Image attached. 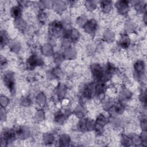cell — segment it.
I'll return each instance as SVG.
<instances>
[{"instance_id":"8fae6325","label":"cell","mask_w":147,"mask_h":147,"mask_svg":"<svg viewBox=\"0 0 147 147\" xmlns=\"http://www.w3.org/2000/svg\"><path fill=\"white\" fill-rule=\"evenodd\" d=\"M95 94V84L90 83L84 86L83 90V96L87 99L91 98Z\"/></svg>"},{"instance_id":"e0dca14e","label":"cell","mask_w":147,"mask_h":147,"mask_svg":"<svg viewBox=\"0 0 147 147\" xmlns=\"http://www.w3.org/2000/svg\"><path fill=\"white\" fill-rule=\"evenodd\" d=\"M100 5L104 13H109L113 7V3L110 1H102L100 2Z\"/></svg>"},{"instance_id":"ee69618b","label":"cell","mask_w":147,"mask_h":147,"mask_svg":"<svg viewBox=\"0 0 147 147\" xmlns=\"http://www.w3.org/2000/svg\"><path fill=\"white\" fill-rule=\"evenodd\" d=\"M143 21L144 22V23L146 24V13H144V16H143Z\"/></svg>"},{"instance_id":"7a4b0ae2","label":"cell","mask_w":147,"mask_h":147,"mask_svg":"<svg viewBox=\"0 0 147 147\" xmlns=\"http://www.w3.org/2000/svg\"><path fill=\"white\" fill-rule=\"evenodd\" d=\"M16 134L14 130L6 129H4L1 135V146H6L7 143L11 142L16 138Z\"/></svg>"},{"instance_id":"74e56055","label":"cell","mask_w":147,"mask_h":147,"mask_svg":"<svg viewBox=\"0 0 147 147\" xmlns=\"http://www.w3.org/2000/svg\"><path fill=\"white\" fill-rule=\"evenodd\" d=\"M47 18V14L45 12H44L43 10H41L39 11L38 14V19L41 22H44L45 21Z\"/></svg>"},{"instance_id":"7402d4cb","label":"cell","mask_w":147,"mask_h":147,"mask_svg":"<svg viewBox=\"0 0 147 147\" xmlns=\"http://www.w3.org/2000/svg\"><path fill=\"white\" fill-rule=\"evenodd\" d=\"M41 51L43 55L46 56H49L53 55V49L50 44H45L41 48Z\"/></svg>"},{"instance_id":"ba28073f","label":"cell","mask_w":147,"mask_h":147,"mask_svg":"<svg viewBox=\"0 0 147 147\" xmlns=\"http://www.w3.org/2000/svg\"><path fill=\"white\" fill-rule=\"evenodd\" d=\"M117 12L125 16L127 14L129 10V2L127 1H118L115 3Z\"/></svg>"},{"instance_id":"b9f144b4","label":"cell","mask_w":147,"mask_h":147,"mask_svg":"<svg viewBox=\"0 0 147 147\" xmlns=\"http://www.w3.org/2000/svg\"><path fill=\"white\" fill-rule=\"evenodd\" d=\"M6 118V111L5 107H1V121H5Z\"/></svg>"},{"instance_id":"f35d334b","label":"cell","mask_w":147,"mask_h":147,"mask_svg":"<svg viewBox=\"0 0 147 147\" xmlns=\"http://www.w3.org/2000/svg\"><path fill=\"white\" fill-rule=\"evenodd\" d=\"M9 103V98L3 95H1V106L3 107H6Z\"/></svg>"},{"instance_id":"7bdbcfd3","label":"cell","mask_w":147,"mask_h":147,"mask_svg":"<svg viewBox=\"0 0 147 147\" xmlns=\"http://www.w3.org/2000/svg\"><path fill=\"white\" fill-rule=\"evenodd\" d=\"M141 127L144 131H146V118H142L141 122Z\"/></svg>"},{"instance_id":"60d3db41","label":"cell","mask_w":147,"mask_h":147,"mask_svg":"<svg viewBox=\"0 0 147 147\" xmlns=\"http://www.w3.org/2000/svg\"><path fill=\"white\" fill-rule=\"evenodd\" d=\"M139 99L140 100V101L144 103V104H146V92L145 90H142V91L141 92V93L140 95V97Z\"/></svg>"},{"instance_id":"e575fe53","label":"cell","mask_w":147,"mask_h":147,"mask_svg":"<svg viewBox=\"0 0 147 147\" xmlns=\"http://www.w3.org/2000/svg\"><path fill=\"white\" fill-rule=\"evenodd\" d=\"M121 142L124 146H130L131 145V140L128 136L126 135H122L121 137Z\"/></svg>"},{"instance_id":"ac0fdd59","label":"cell","mask_w":147,"mask_h":147,"mask_svg":"<svg viewBox=\"0 0 147 147\" xmlns=\"http://www.w3.org/2000/svg\"><path fill=\"white\" fill-rule=\"evenodd\" d=\"M63 56L64 59H65L68 60H73L76 56V50L72 48L69 47L65 49L63 53Z\"/></svg>"},{"instance_id":"cb8c5ba5","label":"cell","mask_w":147,"mask_h":147,"mask_svg":"<svg viewBox=\"0 0 147 147\" xmlns=\"http://www.w3.org/2000/svg\"><path fill=\"white\" fill-rule=\"evenodd\" d=\"M134 9L138 12L141 13H146V4L143 1H136L134 3Z\"/></svg>"},{"instance_id":"ab89813d","label":"cell","mask_w":147,"mask_h":147,"mask_svg":"<svg viewBox=\"0 0 147 147\" xmlns=\"http://www.w3.org/2000/svg\"><path fill=\"white\" fill-rule=\"evenodd\" d=\"M52 74L54 77L60 78L62 75V71L60 68L56 67L53 68V69L52 71Z\"/></svg>"},{"instance_id":"4316f807","label":"cell","mask_w":147,"mask_h":147,"mask_svg":"<svg viewBox=\"0 0 147 147\" xmlns=\"http://www.w3.org/2000/svg\"><path fill=\"white\" fill-rule=\"evenodd\" d=\"M9 42L8 35L5 30H2L1 32V47L2 48Z\"/></svg>"},{"instance_id":"83f0119b","label":"cell","mask_w":147,"mask_h":147,"mask_svg":"<svg viewBox=\"0 0 147 147\" xmlns=\"http://www.w3.org/2000/svg\"><path fill=\"white\" fill-rule=\"evenodd\" d=\"M59 144L62 146H66L70 142V137L67 134H61L59 137Z\"/></svg>"},{"instance_id":"4dcf8cb0","label":"cell","mask_w":147,"mask_h":147,"mask_svg":"<svg viewBox=\"0 0 147 147\" xmlns=\"http://www.w3.org/2000/svg\"><path fill=\"white\" fill-rule=\"evenodd\" d=\"M85 6L86 9L90 11L95 10L97 7L95 1H87L85 2Z\"/></svg>"},{"instance_id":"277c9868","label":"cell","mask_w":147,"mask_h":147,"mask_svg":"<svg viewBox=\"0 0 147 147\" xmlns=\"http://www.w3.org/2000/svg\"><path fill=\"white\" fill-rule=\"evenodd\" d=\"M90 69L92 76L95 80H96L98 82L102 81L104 70L102 67L99 64L95 63L92 64L91 65Z\"/></svg>"},{"instance_id":"9a60e30c","label":"cell","mask_w":147,"mask_h":147,"mask_svg":"<svg viewBox=\"0 0 147 147\" xmlns=\"http://www.w3.org/2000/svg\"><path fill=\"white\" fill-rule=\"evenodd\" d=\"M131 42V40L130 37L127 34H123L121 36L118 44L122 48L126 49L127 48Z\"/></svg>"},{"instance_id":"8d00e7d4","label":"cell","mask_w":147,"mask_h":147,"mask_svg":"<svg viewBox=\"0 0 147 147\" xmlns=\"http://www.w3.org/2000/svg\"><path fill=\"white\" fill-rule=\"evenodd\" d=\"M88 20H87V18L86 16H81L80 17H79L78 18H77V20H76V22L77 24L81 26H83L84 25V24L86 23V22Z\"/></svg>"},{"instance_id":"d6986e66","label":"cell","mask_w":147,"mask_h":147,"mask_svg":"<svg viewBox=\"0 0 147 147\" xmlns=\"http://www.w3.org/2000/svg\"><path fill=\"white\" fill-rule=\"evenodd\" d=\"M68 114V112L66 111L65 113H63L61 111H59L57 112L56 113V114H55V117H54V119L55 121L60 124H63L65 120L66 119V115Z\"/></svg>"},{"instance_id":"f546056e","label":"cell","mask_w":147,"mask_h":147,"mask_svg":"<svg viewBox=\"0 0 147 147\" xmlns=\"http://www.w3.org/2000/svg\"><path fill=\"white\" fill-rule=\"evenodd\" d=\"M103 38L105 41L107 42H112L115 38V34L114 32L110 30H107L106 32H105Z\"/></svg>"},{"instance_id":"6da1fadb","label":"cell","mask_w":147,"mask_h":147,"mask_svg":"<svg viewBox=\"0 0 147 147\" xmlns=\"http://www.w3.org/2000/svg\"><path fill=\"white\" fill-rule=\"evenodd\" d=\"M3 80L5 86L10 90V92H14L15 91L14 74L10 71H6L3 75Z\"/></svg>"},{"instance_id":"7c38bea8","label":"cell","mask_w":147,"mask_h":147,"mask_svg":"<svg viewBox=\"0 0 147 147\" xmlns=\"http://www.w3.org/2000/svg\"><path fill=\"white\" fill-rule=\"evenodd\" d=\"M98 27L97 22L94 20L91 19L86 22V23L83 26L84 31L88 34H93L96 30Z\"/></svg>"},{"instance_id":"603a6c76","label":"cell","mask_w":147,"mask_h":147,"mask_svg":"<svg viewBox=\"0 0 147 147\" xmlns=\"http://www.w3.org/2000/svg\"><path fill=\"white\" fill-rule=\"evenodd\" d=\"M56 91L57 96L60 99L63 98L65 96V94L67 92V87L64 84H59L57 87Z\"/></svg>"},{"instance_id":"2e32d148","label":"cell","mask_w":147,"mask_h":147,"mask_svg":"<svg viewBox=\"0 0 147 147\" xmlns=\"http://www.w3.org/2000/svg\"><path fill=\"white\" fill-rule=\"evenodd\" d=\"M10 15L14 20L21 18L22 15L21 6L17 5L12 7L10 10Z\"/></svg>"},{"instance_id":"d6a6232c","label":"cell","mask_w":147,"mask_h":147,"mask_svg":"<svg viewBox=\"0 0 147 147\" xmlns=\"http://www.w3.org/2000/svg\"><path fill=\"white\" fill-rule=\"evenodd\" d=\"M45 118V114L44 112L42 111V110H38L36 114H35V119L37 121L40 122L44 119Z\"/></svg>"},{"instance_id":"484cf974","label":"cell","mask_w":147,"mask_h":147,"mask_svg":"<svg viewBox=\"0 0 147 147\" xmlns=\"http://www.w3.org/2000/svg\"><path fill=\"white\" fill-rule=\"evenodd\" d=\"M9 48L11 51L14 53H17L21 49V44L18 41H13L10 43Z\"/></svg>"},{"instance_id":"f1b7e54d","label":"cell","mask_w":147,"mask_h":147,"mask_svg":"<svg viewBox=\"0 0 147 147\" xmlns=\"http://www.w3.org/2000/svg\"><path fill=\"white\" fill-rule=\"evenodd\" d=\"M74 114L79 118H82L85 115V109L82 105L77 106L74 110Z\"/></svg>"},{"instance_id":"5b68a950","label":"cell","mask_w":147,"mask_h":147,"mask_svg":"<svg viewBox=\"0 0 147 147\" xmlns=\"http://www.w3.org/2000/svg\"><path fill=\"white\" fill-rule=\"evenodd\" d=\"M63 24L59 21H54L49 24V33L53 37H57L63 32Z\"/></svg>"},{"instance_id":"d4e9b609","label":"cell","mask_w":147,"mask_h":147,"mask_svg":"<svg viewBox=\"0 0 147 147\" xmlns=\"http://www.w3.org/2000/svg\"><path fill=\"white\" fill-rule=\"evenodd\" d=\"M36 103L37 104L41 107L44 106L45 103H46V100H47V98L45 95V94L42 92H40V93H38L37 96H36Z\"/></svg>"},{"instance_id":"9c48e42d","label":"cell","mask_w":147,"mask_h":147,"mask_svg":"<svg viewBox=\"0 0 147 147\" xmlns=\"http://www.w3.org/2000/svg\"><path fill=\"white\" fill-rule=\"evenodd\" d=\"M125 110V106L123 103L118 102L113 103L112 106L109 109V111L110 114L113 117H115L120 114H121Z\"/></svg>"},{"instance_id":"8992f818","label":"cell","mask_w":147,"mask_h":147,"mask_svg":"<svg viewBox=\"0 0 147 147\" xmlns=\"http://www.w3.org/2000/svg\"><path fill=\"white\" fill-rule=\"evenodd\" d=\"M134 77L137 80L141 79L145 73V65L143 60H137L134 64Z\"/></svg>"},{"instance_id":"52a82bcc","label":"cell","mask_w":147,"mask_h":147,"mask_svg":"<svg viewBox=\"0 0 147 147\" xmlns=\"http://www.w3.org/2000/svg\"><path fill=\"white\" fill-rule=\"evenodd\" d=\"M64 38L68 40L71 42H75L79 40L80 34L79 31L75 29L72 28L63 32Z\"/></svg>"},{"instance_id":"44dd1931","label":"cell","mask_w":147,"mask_h":147,"mask_svg":"<svg viewBox=\"0 0 147 147\" xmlns=\"http://www.w3.org/2000/svg\"><path fill=\"white\" fill-rule=\"evenodd\" d=\"M14 24L16 27L20 31L24 32L26 29V22L21 17L14 20Z\"/></svg>"},{"instance_id":"ffe728a7","label":"cell","mask_w":147,"mask_h":147,"mask_svg":"<svg viewBox=\"0 0 147 147\" xmlns=\"http://www.w3.org/2000/svg\"><path fill=\"white\" fill-rule=\"evenodd\" d=\"M131 92L127 89L122 90L119 95V99L121 100L120 102L123 103V102H127L131 97Z\"/></svg>"},{"instance_id":"d590c367","label":"cell","mask_w":147,"mask_h":147,"mask_svg":"<svg viewBox=\"0 0 147 147\" xmlns=\"http://www.w3.org/2000/svg\"><path fill=\"white\" fill-rule=\"evenodd\" d=\"M32 103V100L29 96L23 97L21 100V104L22 106H29Z\"/></svg>"},{"instance_id":"5bb4252c","label":"cell","mask_w":147,"mask_h":147,"mask_svg":"<svg viewBox=\"0 0 147 147\" xmlns=\"http://www.w3.org/2000/svg\"><path fill=\"white\" fill-rule=\"evenodd\" d=\"M52 6L53 9L59 13L63 12L67 7V4L65 2L62 1H53Z\"/></svg>"},{"instance_id":"1f68e13d","label":"cell","mask_w":147,"mask_h":147,"mask_svg":"<svg viewBox=\"0 0 147 147\" xmlns=\"http://www.w3.org/2000/svg\"><path fill=\"white\" fill-rule=\"evenodd\" d=\"M54 136L52 134L49 133H45L43 136V140L44 141L46 144H50L52 143L54 141Z\"/></svg>"},{"instance_id":"836d02e7","label":"cell","mask_w":147,"mask_h":147,"mask_svg":"<svg viewBox=\"0 0 147 147\" xmlns=\"http://www.w3.org/2000/svg\"><path fill=\"white\" fill-rule=\"evenodd\" d=\"M53 59L55 63L60 64L64 60V57L63 54H61L60 53H56L53 54Z\"/></svg>"},{"instance_id":"4fadbf2b","label":"cell","mask_w":147,"mask_h":147,"mask_svg":"<svg viewBox=\"0 0 147 147\" xmlns=\"http://www.w3.org/2000/svg\"><path fill=\"white\" fill-rule=\"evenodd\" d=\"M14 130L16 136L22 139L28 138L30 134V131L29 129L25 126H18Z\"/></svg>"},{"instance_id":"30bf717a","label":"cell","mask_w":147,"mask_h":147,"mask_svg":"<svg viewBox=\"0 0 147 147\" xmlns=\"http://www.w3.org/2000/svg\"><path fill=\"white\" fill-rule=\"evenodd\" d=\"M42 64V61L36 55H32L29 59L27 60L26 65L27 67L29 69H33L36 67L41 65Z\"/></svg>"},{"instance_id":"3957f363","label":"cell","mask_w":147,"mask_h":147,"mask_svg":"<svg viewBox=\"0 0 147 147\" xmlns=\"http://www.w3.org/2000/svg\"><path fill=\"white\" fill-rule=\"evenodd\" d=\"M109 122V119L103 114H99L94 123V129L98 134H102L104 130L105 126Z\"/></svg>"}]
</instances>
